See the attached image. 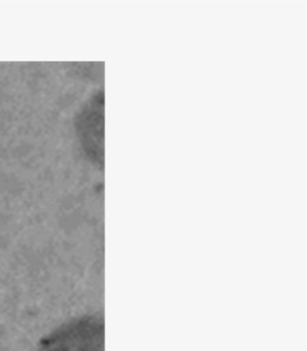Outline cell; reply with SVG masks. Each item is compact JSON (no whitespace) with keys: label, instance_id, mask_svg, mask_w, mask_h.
<instances>
[{"label":"cell","instance_id":"6da1fadb","mask_svg":"<svg viewBox=\"0 0 307 351\" xmlns=\"http://www.w3.org/2000/svg\"><path fill=\"white\" fill-rule=\"evenodd\" d=\"M38 351H104L102 320L82 317L66 323L41 341Z\"/></svg>","mask_w":307,"mask_h":351}]
</instances>
